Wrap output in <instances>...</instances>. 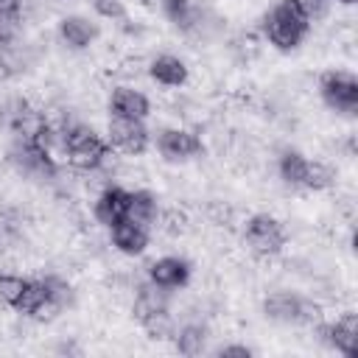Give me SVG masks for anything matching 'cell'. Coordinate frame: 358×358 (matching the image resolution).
I'll use <instances>...</instances> for the list:
<instances>
[{
  "label": "cell",
  "instance_id": "cell-1",
  "mask_svg": "<svg viewBox=\"0 0 358 358\" xmlns=\"http://www.w3.org/2000/svg\"><path fill=\"white\" fill-rule=\"evenodd\" d=\"M70 296H73L70 285L59 277L28 280L20 302L14 305V310L22 313V316H31L36 322H50L56 313L64 310V305H70Z\"/></svg>",
  "mask_w": 358,
  "mask_h": 358
},
{
  "label": "cell",
  "instance_id": "cell-2",
  "mask_svg": "<svg viewBox=\"0 0 358 358\" xmlns=\"http://www.w3.org/2000/svg\"><path fill=\"white\" fill-rule=\"evenodd\" d=\"M308 28H310V17L305 14L299 0H280L266 14V22H263V31H266L268 42L280 50L296 48L305 39Z\"/></svg>",
  "mask_w": 358,
  "mask_h": 358
},
{
  "label": "cell",
  "instance_id": "cell-3",
  "mask_svg": "<svg viewBox=\"0 0 358 358\" xmlns=\"http://www.w3.org/2000/svg\"><path fill=\"white\" fill-rule=\"evenodd\" d=\"M64 154L73 168L95 171L109 157V143L101 134H95V129L84 123H73L64 129Z\"/></svg>",
  "mask_w": 358,
  "mask_h": 358
},
{
  "label": "cell",
  "instance_id": "cell-4",
  "mask_svg": "<svg viewBox=\"0 0 358 358\" xmlns=\"http://www.w3.org/2000/svg\"><path fill=\"white\" fill-rule=\"evenodd\" d=\"M263 310L268 319L274 322H285V324H296V322H305V324H313L322 319V308L316 302H308L296 294H288V291H277L271 296H266L263 302Z\"/></svg>",
  "mask_w": 358,
  "mask_h": 358
},
{
  "label": "cell",
  "instance_id": "cell-5",
  "mask_svg": "<svg viewBox=\"0 0 358 358\" xmlns=\"http://www.w3.org/2000/svg\"><path fill=\"white\" fill-rule=\"evenodd\" d=\"M319 92H322L324 103L336 112L352 115L358 109V81H355V76H350L344 70L324 73L322 81H319Z\"/></svg>",
  "mask_w": 358,
  "mask_h": 358
},
{
  "label": "cell",
  "instance_id": "cell-6",
  "mask_svg": "<svg viewBox=\"0 0 358 358\" xmlns=\"http://www.w3.org/2000/svg\"><path fill=\"white\" fill-rule=\"evenodd\" d=\"M243 238L249 243L252 252L257 255H277L282 246H285V229L277 218L271 215H252L246 221V229H243Z\"/></svg>",
  "mask_w": 358,
  "mask_h": 358
},
{
  "label": "cell",
  "instance_id": "cell-7",
  "mask_svg": "<svg viewBox=\"0 0 358 358\" xmlns=\"http://www.w3.org/2000/svg\"><path fill=\"white\" fill-rule=\"evenodd\" d=\"M109 145L123 154H143L148 145V129L137 117H115L109 120Z\"/></svg>",
  "mask_w": 358,
  "mask_h": 358
},
{
  "label": "cell",
  "instance_id": "cell-8",
  "mask_svg": "<svg viewBox=\"0 0 358 358\" xmlns=\"http://www.w3.org/2000/svg\"><path fill=\"white\" fill-rule=\"evenodd\" d=\"M11 162L28 173V176H53L56 173V162L53 154L42 145H36L34 140H20L11 151Z\"/></svg>",
  "mask_w": 358,
  "mask_h": 358
},
{
  "label": "cell",
  "instance_id": "cell-9",
  "mask_svg": "<svg viewBox=\"0 0 358 358\" xmlns=\"http://www.w3.org/2000/svg\"><path fill=\"white\" fill-rule=\"evenodd\" d=\"M157 148L165 159H190L201 151V140L187 129H165L157 137Z\"/></svg>",
  "mask_w": 358,
  "mask_h": 358
},
{
  "label": "cell",
  "instance_id": "cell-10",
  "mask_svg": "<svg viewBox=\"0 0 358 358\" xmlns=\"http://www.w3.org/2000/svg\"><path fill=\"white\" fill-rule=\"evenodd\" d=\"M148 280L165 291H173V288H182L187 285L190 280V266L187 260L182 257H159L148 266Z\"/></svg>",
  "mask_w": 358,
  "mask_h": 358
},
{
  "label": "cell",
  "instance_id": "cell-11",
  "mask_svg": "<svg viewBox=\"0 0 358 358\" xmlns=\"http://www.w3.org/2000/svg\"><path fill=\"white\" fill-rule=\"evenodd\" d=\"M322 336L341 355H352L355 352V344H358V316L355 313H344L341 319L324 324L322 327Z\"/></svg>",
  "mask_w": 358,
  "mask_h": 358
},
{
  "label": "cell",
  "instance_id": "cell-12",
  "mask_svg": "<svg viewBox=\"0 0 358 358\" xmlns=\"http://www.w3.org/2000/svg\"><path fill=\"white\" fill-rule=\"evenodd\" d=\"M109 229H112L115 249L123 252V255H140L148 246V227H143V224H134V221L123 218Z\"/></svg>",
  "mask_w": 358,
  "mask_h": 358
},
{
  "label": "cell",
  "instance_id": "cell-13",
  "mask_svg": "<svg viewBox=\"0 0 358 358\" xmlns=\"http://www.w3.org/2000/svg\"><path fill=\"white\" fill-rule=\"evenodd\" d=\"M109 109L115 117H137L143 120L148 115V98L140 92V90H131V87H117L109 98Z\"/></svg>",
  "mask_w": 358,
  "mask_h": 358
},
{
  "label": "cell",
  "instance_id": "cell-14",
  "mask_svg": "<svg viewBox=\"0 0 358 358\" xmlns=\"http://www.w3.org/2000/svg\"><path fill=\"white\" fill-rule=\"evenodd\" d=\"M126 201H129V190H123V187H106L95 199V218L103 227H115L117 221L126 218Z\"/></svg>",
  "mask_w": 358,
  "mask_h": 358
},
{
  "label": "cell",
  "instance_id": "cell-15",
  "mask_svg": "<svg viewBox=\"0 0 358 358\" xmlns=\"http://www.w3.org/2000/svg\"><path fill=\"white\" fill-rule=\"evenodd\" d=\"M148 73H151V78L157 81V84H162V87H182L185 81H187V67H185V62L182 59H176V56H157L154 62H151V67H148Z\"/></svg>",
  "mask_w": 358,
  "mask_h": 358
},
{
  "label": "cell",
  "instance_id": "cell-16",
  "mask_svg": "<svg viewBox=\"0 0 358 358\" xmlns=\"http://www.w3.org/2000/svg\"><path fill=\"white\" fill-rule=\"evenodd\" d=\"M157 196L148 193V190H129V201H126V218L134 221V224H154L157 221Z\"/></svg>",
  "mask_w": 358,
  "mask_h": 358
},
{
  "label": "cell",
  "instance_id": "cell-17",
  "mask_svg": "<svg viewBox=\"0 0 358 358\" xmlns=\"http://www.w3.org/2000/svg\"><path fill=\"white\" fill-rule=\"evenodd\" d=\"M59 34L70 48H87L98 36V28L84 17H64L59 25Z\"/></svg>",
  "mask_w": 358,
  "mask_h": 358
},
{
  "label": "cell",
  "instance_id": "cell-18",
  "mask_svg": "<svg viewBox=\"0 0 358 358\" xmlns=\"http://www.w3.org/2000/svg\"><path fill=\"white\" fill-rule=\"evenodd\" d=\"M168 305H165V288H159V285H143L140 288V294H137V299H134V316H137V322H143V319H148L151 313H157V310H165Z\"/></svg>",
  "mask_w": 358,
  "mask_h": 358
},
{
  "label": "cell",
  "instance_id": "cell-19",
  "mask_svg": "<svg viewBox=\"0 0 358 358\" xmlns=\"http://www.w3.org/2000/svg\"><path fill=\"white\" fill-rule=\"evenodd\" d=\"M308 165H310V159H308L305 154H299V151H285V154L280 157V176H282V182L302 187L305 173H308Z\"/></svg>",
  "mask_w": 358,
  "mask_h": 358
},
{
  "label": "cell",
  "instance_id": "cell-20",
  "mask_svg": "<svg viewBox=\"0 0 358 358\" xmlns=\"http://www.w3.org/2000/svg\"><path fill=\"white\" fill-rule=\"evenodd\" d=\"M204 341H207V333L199 324H185L176 333V350L182 355H201L204 352Z\"/></svg>",
  "mask_w": 358,
  "mask_h": 358
},
{
  "label": "cell",
  "instance_id": "cell-21",
  "mask_svg": "<svg viewBox=\"0 0 358 358\" xmlns=\"http://www.w3.org/2000/svg\"><path fill=\"white\" fill-rule=\"evenodd\" d=\"M165 14H168L179 28H185V31L199 22V14H196V8H193L190 0H165Z\"/></svg>",
  "mask_w": 358,
  "mask_h": 358
},
{
  "label": "cell",
  "instance_id": "cell-22",
  "mask_svg": "<svg viewBox=\"0 0 358 358\" xmlns=\"http://www.w3.org/2000/svg\"><path fill=\"white\" fill-rule=\"evenodd\" d=\"M140 324L145 327V333H148L151 338H168V336H173V319H171L168 308H165V310L151 313V316H148V319H143Z\"/></svg>",
  "mask_w": 358,
  "mask_h": 358
},
{
  "label": "cell",
  "instance_id": "cell-23",
  "mask_svg": "<svg viewBox=\"0 0 358 358\" xmlns=\"http://www.w3.org/2000/svg\"><path fill=\"white\" fill-rule=\"evenodd\" d=\"M25 277H20V274H0V299L8 305V308H14L17 302H20V296H22V291H25Z\"/></svg>",
  "mask_w": 358,
  "mask_h": 358
},
{
  "label": "cell",
  "instance_id": "cell-24",
  "mask_svg": "<svg viewBox=\"0 0 358 358\" xmlns=\"http://www.w3.org/2000/svg\"><path fill=\"white\" fill-rule=\"evenodd\" d=\"M330 182H333L330 168H327V165H322V162H313V159H310L302 187H308V190H324V187H330Z\"/></svg>",
  "mask_w": 358,
  "mask_h": 358
},
{
  "label": "cell",
  "instance_id": "cell-25",
  "mask_svg": "<svg viewBox=\"0 0 358 358\" xmlns=\"http://www.w3.org/2000/svg\"><path fill=\"white\" fill-rule=\"evenodd\" d=\"M92 6H95V11H98L101 17H106V20H120V17L126 14V8H123L120 0H92Z\"/></svg>",
  "mask_w": 358,
  "mask_h": 358
},
{
  "label": "cell",
  "instance_id": "cell-26",
  "mask_svg": "<svg viewBox=\"0 0 358 358\" xmlns=\"http://www.w3.org/2000/svg\"><path fill=\"white\" fill-rule=\"evenodd\" d=\"M299 3H302L305 14L310 17V22H313L316 17H322V14H324V8H327V0H299Z\"/></svg>",
  "mask_w": 358,
  "mask_h": 358
},
{
  "label": "cell",
  "instance_id": "cell-27",
  "mask_svg": "<svg viewBox=\"0 0 358 358\" xmlns=\"http://www.w3.org/2000/svg\"><path fill=\"white\" fill-rule=\"evenodd\" d=\"M218 355H241V358H249V355H252V350H249V347H243V344H229V347H221V350H218Z\"/></svg>",
  "mask_w": 358,
  "mask_h": 358
},
{
  "label": "cell",
  "instance_id": "cell-28",
  "mask_svg": "<svg viewBox=\"0 0 358 358\" xmlns=\"http://www.w3.org/2000/svg\"><path fill=\"white\" fill-rule=\"evenodd\" d=\"M336 3H352V0H336Z\"/></svg>",
  "mask_w": 358,
  "mask_h": 358
}]
</instances>
